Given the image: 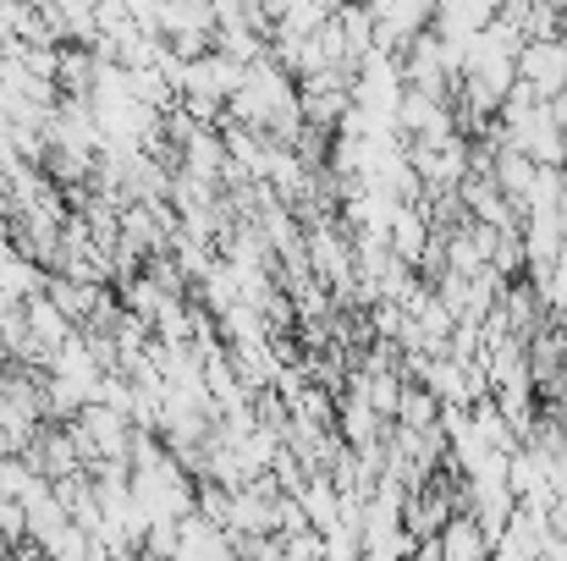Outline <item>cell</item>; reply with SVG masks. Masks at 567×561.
<instances>
[{"mask_svg": "<svg viewBox=\"0 0 567 561\" xmlns=\"http://www.w3.org/2000/svg\"><path fill=\"white\" fill-rule=\"evenodd\" d=\"M513 77L529 83L540 100H557L567 89V39H524L518 61H513Z\"/></svg>", "mask_w": 567, "mask_h": 561, "instance_id": "cell-2", "label": "cell"}, {"mask_svg": "<svg viewBox=\"0 0 567 561\" xmlns=\"http://www.w3.org/2000/svg\"><path fill=\"white\" fill-rule=\"evenodd\" d=\"M563 259H567V231H563Z\"/></svg>", "mask_w": 567, "mask_h": 561, "instance_id": "cell-11", "label": "cell"}, {"mask_svg": "<svg viewBox=\"0 0 567 561\" xmlns=\"http://www.w3.org/2000/svg\"><path fill=\"white\" fill-rule=\"evenodd\" d=\"M0 546H6V551L28 546V512H22V501H17V496H6V501H0Z\"/></svg>", "mask_w": 567, "mask_h": 561, "instance_id": "cell-8", "label": "cell"}, {"mask_svg": "<svg viewBox=\"0 0 567 561\" xmlns=\"http://www.w3.org/2000/svg\"><path fill=\"white\" fill-rule=\"evenodd\" d=\"M563 226H567V187H563Z\"/></svg>", "mask_w": 567, "mask_h": 561, "instance_id": "cell-10", "label": "cell"}, {"mask_svg": "<svg viewBox=\"0 0 567 561\" xmlns=\"http://www.w3.org/2000/svg\"><path fill=\"white\" fill-rule=\"evenodd\" d=\"M435 551H441V561H485L491 557V540H485V529L468 512H452L441 523V534H435Z\"/></svg>", "mask_w": 567, "mask_h": 561, "instance_id": "cell-5", "label": "cell"}, {"mask_svg": "<svg viewBox=\"0 0 567 561\" xmlns=\"http://www.w3.org/2000/svg\"><path fill=\"white\" fill-rule=\"evenodd\" d=\"M172 561H237V546L220 523H209L204 512H188L177 529V557Z\"/></svg>", "mask_w": 567, "mask_h": 561, "instance_id": "cell-3", "label": "cell"}, {"mask_svg": "<svg viewBox=\"0 0 567 561\" xmlns=\"http://www.w3.org/2000/svg\"><path fill=\"white\" fill-rule=\"evenodd\" d=\"M535 172H540V166H535L529 155H518L513 144L496 138V149H491V177L507 193V204L518 209V220H524V198H529V187H535Z\"/></svg>", "mask_w": 567, "mask_h": 561, "instance_id": "cell-4", "label": "cell"}, {"mask_svg": "<svg viewBox=\"0 0 567 561\" xmlns=\"http://www.w3.org/2000/svg\"><path fill=\"white\" fill-rule=\"evenodd\" d=\"M331 22H337V33H342L348 66H359V61L375 50V17H370V6H364V0H342V6L331 11Z\"/></svg>", "mask_w": 567, "mask_h": 561, "instance_id": "cell-6", "label": "cell"}, {"mask_svg": "<svg viewBox=\"0 0 567 561\" xmlns=\"http://www.w3.org/2000/svg\"><path fill=\"white\" fill-rule=\"evenodd\" d=\"M435 418H441V402L424 391V385H402V402H396V429H413V435H424V429H435Z\"/></svg>", "mask_w": 567, "mask_h": 561, "instance_id": "cell-7", "label": "cell"}, {"mask_svg": "<svg viewBox=\"0 0 567 561\" xmlns=\"http://www.w3.org/2000/svg\"><path fill=\"white\" fill-rule=\"evenodd\" d=\"M6 44H11V28H6V17H0V50H6Z\"/></svg>", "mask_w": 567, "mask_h": 561, "instance_id": "cell-9", "label": "cell"}, {"mask_svg": "<svg viewBox=\"0 0 567 561\" xmlns=\"http://www.w3.org/2000/svg\"><path fill=\"white\" fill-rule=\"evenodd\" d=\"M0 463H6V457H0Z\"/></svg>", "mask_w": 567, "mask_h": 561, "instance_id": "cell-12", "label": "cell"}, {"mask_svg": "<svg viewBox=\"0 0 567 561\" xmlns=\"http://www.w3.org/2000/svg\"><path fill=\"white\" fill-rule=\"evenodd\" d=\"M370 17H375V50L380 55H402L435 17L430 0H364Z\"/></svg>", "mask_w": 567, "mask_h": 561, "instance_id": "cell-1", "label": "cell"}]
</instances>
